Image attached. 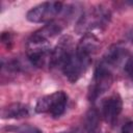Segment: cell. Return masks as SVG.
<instances>
[{
    "instance_id": "cell-1",
    "label": "cell",
    "mask_w": 133,
    "mask_h": 133,
    "mask_svg": "<svg viewBox=\"0 0 133 133\" xmlns=\"http://www.w3.org/2000/svg\"><path fill=\"white\" fill-rule=\"evenodd\" d=\"M68 96L59 90L41 98L35 105L36 113H50L53 117H59L65 110Z\"/></svg>"
},
{
    "instance_id": "cell-2",
    "label": "cell",
    "mask_w": 133,
    "mask_h": 133,
    "mask_svg": "<svg viewBox=\"0 0 133 133\" xmlns=\"http://www.w3.org/2000/svg\"><path fill=\"white\" fill-rule=\"evenodd\" d=\"M26 49L28 59L35 66L42 68L47 62L50 64L52 50L50 49V44L48 41H44L31 35L27 42Z\"/></svg>"
},
{
    "instance_id": "cell-3",
    "label": "cell",
    "mask_w": 133,
    "mask_h": 133,
    "mask_svg": "<svg viewBox=\"0 0 133 133\" xmlns=\"http://www.w3.org/2000/svg\"><path fill=\"white\" fill-rule=\"evenodd\" d=\"M112 82L113 77L110 68L106 65L104 62L100 63L95 71L92 80L88 88V99L92 102L97 100L99 96H101L107 89H109Z\"/></svg>"
},
{
    "instance_id": "cell-4",
    "label": "cell",
    "mask_w": 133,
    "mask_h": 133,
    "mask_svg": "<svg viewBox=\"0 0 133 133\" xmlns=\"http://www.w3.org/2000/svg\"><path fill=\"white\" fill-rule=\"evenodd\" d=\"M62 3L58 1L43 2L32 7L26 15V19L32 23H46L52 20L61 11Z\"/></svg>"
},
{
    "instance_id": "cell-5",
    "label": "cell",
    "mask_w": 133,
    "mask_h": 133,
    "mask_svg": "<svg viewBox=\"0 0 133 133\" xmlns=\"http://www.w3.org/2000/svg\"><path fill=\"white\" fill-rule=\"evenodd\" d=\"M109 11L99 7L97 9H92L84 14L76 25L77 32H83L86 30H90L94 28H101L106 26L109 22Z\"/></svg>"
},
{
    "instance_id": "cell-6",
    "label": "cell",
    "mask_w": 133,
    "mask_h": 133,
    "mask_svg": "<svg viewBox=\"0 0 133 133\" xmlns=\"http://www.w3.org/2000/svg\"><path fill=\"white\" fill-rule=\"evenodd\" d=\"M100 47V41L90 32L84 33L82 38L79 41L75 51L77 57L83 62V64L88 68L91 63V57L97 53Z\"/></svg>"
},
{
    "instance_id": "cell-7",
    "label": "cell",
    "mask_w": 133,
    "mask_h": 133,
    "mask_svg": "<svg viewBox=\"0 0 133 133\" xmlns=\"http://www.w3.org/2000/svg\"><path fill=\"white\" fill-rule=\"evenodd\" d=\"M123 109V101L118 94H113L102 103V115L106 123L113 125Z\"/></svg>"
},
{
    "instance_id": "cell-8",
    "label": "cell",
    "mask_w": 133,
    "mask_h": 133,
    "mask_svg": "<svg viewBox=\"0 0 133 133\" xmlns=\"http://www.w3.org/2000/svg\"><path fill=\"white\" fill-rule=\"evenodd\" d=\"M86 69L87 68L83 64V62L77 57L76 51L65 60V62L61 66L64 76L69 79V81L73 83L76 82L81 77V75L85 72Z\"/></svg>"
},
{
    "instance_id": "cell-9",
    "label": "cell",
    "mask_w": 133,
    "mask_h": 133,
    "mask_svg": "<svg viewBox=\"0 0 133 133\" xmlns=\"http://www.w3.org/2000/svg\"><path fill=\"white\" fill-rule=\"evenodd\" d=\"M29 115V108L23 103H11L1 110L2 118H23Z\"/></svg>"
},
{
    "instance_id": "cell-10",
    "label": "cell",
    "mask_w": 133,
    "mask_h": 133,
    "mask_svg": "<svg viewBox=\"0 0 133 133\" xmlns=\"http://www.w3.org/2000/svg\"><path fill=\"white\" fill-rule=\"evenodd\" d=\"M62 30V26L57 23V22H50L47 25H45L43 28L36 30L35 32L32 33V35H34L35 37H38L44 41H48L52 37H54L55 35H57L58 33H60Z\"/></svg>"
},
{
    "instance_id": "cell-11",
    "label": "cell",
    "mask_w": 133,
    "mask_h": 133,
    "mask_svg": "<svg viewBox=\"0 0 133 133\" xmlns=\"http://www.w3.org/2000/svg\"><path fill=\"white\" fill-rule=\"evenodd\" d=\"M17 133H43L38 128L30 126V125H23L16 129Z\"/></svg>"
},
{
    "instance_id": "cell-12",
    "label": "cell",
    "mask_w": 133,
    "mask_h": 133,
    "mask_svg": "<svg viewBox=\"0 0 133 133\" xmlns=\"http://www.w3.org/2000/svg\"><path fill=\"white\" fill-rule=\"evenodd\" d=\"M125 71L127 72V74L129 75V77L133 81V60L132 59H130V60L127 61V63L125 65Z\"/></svg>"
},
{
    "instance_id": "cell-13",
    "label": "cell",
    "mask_w": 133,
    "mask_h": 133,
    "mask_svg": "<svg viewBox=\"0 0 133 133\" xmlns=\"http://www.w3.org/2000/svg\"><path fill=\"white\" fill-rule=\"evenodd\" d=\"M122 133H133V122L125 124L122 128Z\"/></svg>"
},
{
    "instance_id": "cell-14",
    "label": "cell",
    "mask_w": 133,
    "mask_h": 133,
    "mask_svg": "<svg viewBox=\"0 0 133 133\" xmlns=\"http://www.w3.org/2000/svg\"><path fill=\"white\" fill-rule=\"evenodd\" d=\"M62 133H66V132H62Z\"/></svg>"
}]
</instances>
